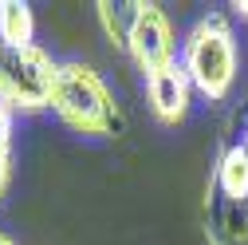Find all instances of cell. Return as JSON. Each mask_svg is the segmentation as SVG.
Masks as SVG:
<instances>
[{"mask_svg": "<svg viewBox=\"0 0 248 245\" xmlns=\"http://www.w3.org/2000/svg\"><path fill=\"white\" fill-rule=\"evenodd\" d=\"M181 68L201 99L209 103L229 99V91L236 83V68H240V52H236L232 28L221 12H209L189 28V36L181 44Z\"/></svg>", "mask_w": 248, "mask_h": 245, "instance_id": "cell-1", "label": "cell"}, {"mask_svg": "<svg viewBox=\"0 0 248 245\" xmlns=\"http://www.w3.org/2000/svg\"><path fill=\"white\" fill-rule=\"evenodd\" d=\"M51 111L59 115V122H67V127L79 131V135L110 139V135L122 131V107L114 103L110 87L103 83V75L95 68L79 64V59L59 64Z\"/></svg>", "mask_w": 248, "mask_h": 245, "instance_id": "cell-2", "label": "cell"}, {"mask_svg": "<svg viewBox=\"0 0 248 245\" xmlns=\"http://www.w3.org/2000/svg\"><path fill=\"white\" fill-rule=\"evenodd\" d=\"M59 64L36 48H4L0 44V103L12 111H44L55 95Z\"/></svg>", "mask_w": 248, "mask_h": 245, "instance_id": "cell-3", "label": "cell"}, {"mask_svg": "<svg viewBox=\"0 0 248 245\" xmlns=\"http://www.w3.org/2000/svg\"><path fill=\"white\" fill-rule=\"evenodd\" d=\"M126 52L130 59L146 71H166L170 64H177V36L173 24L158 4H138L134 20H130V36H126Z\"/></svg>", "mask_w": 248, "mask_h": 245, "instance_id": "cell-4", "label": "cell"}, {"mask_svg": "<svg viewBox=\"0 0 248 245\" xmlns=\"http://www.w3.org/2000/svg\"><path fill=\"white\" fill-rule=\"evenodd\" d=\"M146 95H150V111H154V119H158V122H166V127L185 122L189 103H193V83H189V75H185L181 59H177V64H170L166 71L146 75Z\"/></svg>", "mask_w": 248, "mask_h": 245, "instance_id": "cell-5", "label": "cell"}, {"mask_svg": "<svg viewBox=\"0 0 248 245\" xmlns=\"http://www.w3.org/2000/svg\"><path fill=\"white\" fill-rule=\"evenodd\" d=\"M205 241L209 245H248V198H229L205 186Z\"/></svg>", "mask_w": 248, "mask_h": 245, "instance_id": "cell-6", "label": "cell"}, {"mask_svg": "<svg viewBox=\"0 0 248 245\" xmlns=\"http://www.w3.org/2000/svg\"><path fill=\"white\" fill-rule=\"evenodd\" d=\"M0 44L36 48V16L24 0H0Z\"/></svg>", "mask_w": 248, "mask_h": 245, "instance_id": "cell-7", "label": "cell"}, {"mask_svg": "<svg viewBox=\"0 0 248 245\" xmlns=\"http://www.w3.org/2000/svg\"><path fill=\"white\" fill-rule=\"evenodd\" d=\"M134 8H138V4H110V0H99V4H95L99 24H103V36H107L110 48H118V52H126V36H130Z\"/></svg>", "mask_w": 248, "mask_h": 245, "instance_id": "cell-8", "label": "cell"}, {"mask_svg": "<svg viewBox=\"0 0 248 245\" xmlns=\"http://www.w3.org/2000/svg\"><path fill=\"white\" fill-rule=\"evenodd\" d=\"M12 107L0 103V202L12 186Z\"/></svg>", "mask_w": 248, "mask_h": 245, "instance_id": "cell-9", "label": "cell"}, {"mask_svg": "<svg viewBox=\"0 0 248 245\" xmlns=\"http://www.w3.org/2000/svg\"><path fill=\"white\" fill-rule=\"evenodd\" d=\"M229 8H232V12L240 16V20H248V0H232V4H229Z\"/></svg>", "mask_w": 248, "mask_h": 245, "instance_id": "cell-10", "label": "cell"}, {"mask_svg": "<svg viewBox=\"0 0 248 245\" xmlns=\"http://www.w3.org/2000/svg\"><path fill=\"white\" fill-rule=\"evenodd\" d=\"M0 245H16V241H12V237H8V233H0Z\"/></svg>", "mask_w": 248, "mask_h": 245, "instance_id": "cell-11", "label": "cell"}, {"mask_svg": "<svg viewBox=\"0 0 248 245\" xmlns=\"http://www.w3.org/2000/svg\"><path fill=\"white\" fill-rule=\"evenodd\" d=\"M240 146H244V155H248V127H244V139H240Z\"/></svg>", "mask_w": 248, "mask_h": 245, "instance_id": "cell-12", "label": "cell"}]
</instances>
